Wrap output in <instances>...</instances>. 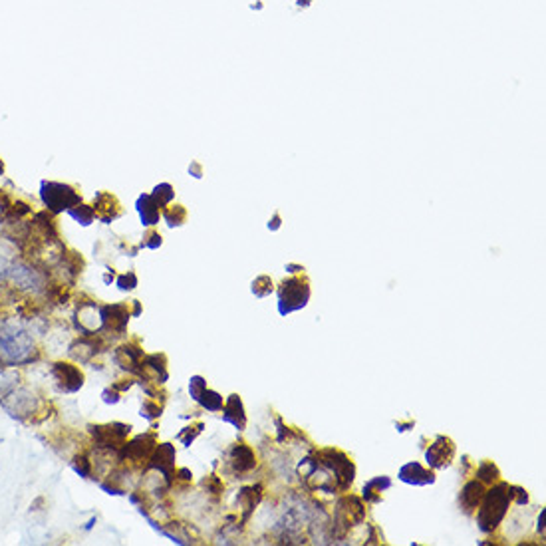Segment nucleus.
<instances>
[{
	"instance_id": "1",
	"label": "nucleus",
	"mask_w": 546,
	"mask_h": 546,
	"mask_svg": "<svg viewBox=\"0 0 546 546\" xmlns=\"http://www.w3.org/2000/svg\"><path fill=\"white\" fill-rule=\"evenodd\" d=\"M298 475L314 492H346L356 481V463L342 449L324 447L302 459Z\"/></svg>"
},
{
	"instance_id": "2",
	"label": "nucleus",
	"mask_w": 546,
	"mask_h": 546,
	"mask_svg": "<svg viewBox=\"0 0 546 546\" xmlns=\"http://www.w3.org/2000/svg\"><path fill=\"white\" fill-rule=\"evenodd\" d=\"M510 485L505 483L503 479L492 483L491 487H487V491L483 494V501L479 505V509L475 512L477 516V527L483 534H491L494 532L499 525L505 520L507 512L510 507Z\"/></svg>"
},
{
	"instance_id": "3",
	"label": "nucleus",
	"mask_w": 546,
	"mask_h": 546,
	"mask_svg": "<svg viewBox=\"0 0 546 546\" xmlns=\"http://www.w3.org/2000/svg\"><path fill=\"white\" fill-rule=\"evenodd\" d=\"M276 294H278V314L280 316H288L292 312L306 308L310 302V280L306 274H292L288 278H284L278 286H276Z\"/></svg>"
},
{
	"instance_id": "4",
	"label": "nucleus",
	"mask_w": 546,
	"mask_h": 546,
	"mask_svg": "<svg viewBox=\"0 0 546 546\" xmlns=\"http://www.w3.org/2000/svg\"><path fill=\"white\" fill-rule=\"evenodd\" d=\"M365 507L362 497L356 494H342L336 503L334 510V536L344 538L354 527L364 525Z\"/></svg>"
},
{
	"instance_id": "5",
	"label": "nucleus",
	"mask_w": 546,
	"mask_h": 546,
	"mask_svg": "<svg viewBox=\"0 0 546 546\" xmlns=\"http://www.w3.org/2000/svg\"><path fill=\"white\" fill-rule=\"evenodd\" d=\"M40 199L46 205L48 213L58 215L62 211H68L82 203L80 193L73 189L72 185L66 183H54V181H42L40 185Z\"/></svg>"
},
{
	"instance_id": "6",
	"label": "nucleus",
	"mask_w": 546,
	"mask_h": 546,
	"mask_svg": "<svg viewBox=\"0 0 546 546\" xmlns=\"http://www.w3.org/2000/svg\"><path fill=\"white\" fill-rule=\"evenodd\" d=\"M131 425L129 423H121V421H113L108 425H88V431L93 437V445L97 451H106V453H117L121 449V445L128 441L129 433H131Z\"/></svg>"
},
{
	"instance_id": "7",
	"label": "nucleus",
	"mask_w": 546,
	"mask_h": 546,
	"mask_svg": "<svg viewBox=\"0 0 546 546\" xmlns=\"http://www.w3.org/2000/svg\"><path fill=\"white\" fill-rule=\"evenodd\" d=\"M155 445H157V433H155V427H151V431L133 437L129 443L126 441L121 445V449L117 451V461L143 467L147 461H149V457L153 453Z\"/></svg>"
},
{
	"instance_id": "8",
	"label": "nucleus",
	"mask_w": 546,
	"mask_h": 546,
	"mask_svg": "<svg viewBox=\"0 0 546 546\" xmlns=\"http://www.w3.org/2000/svg\"><path fill=\"white\" fill-rule=\"evenodd\" d=\"M143 356H145V350L137 338H133V340H129V342L113 350L115 365H119L123 371H128L131 376H137V378H141V374H143V365H141Z\"/></svg>"
},
{
	"instance_id": "9",
	"label": "nucleus",
	"mask_w": 546,
	"mask_h": 546,
	"mask_svg": "<svg viewBox=\"0 0 546 546\" xmlns=\"http://www.w3.org/2000/svg\"><path fill=\"white\" fill-rule=\"evenodd\" d=\"M175 459H177V451L171 443H159L155 445L153 453L149 457V461L145 463L143 471H157V473L167 481V485H173V477H175Z\"/></svg>"
},
{
	"instance_id": "10",
	"label": "nucleus",
	"mask_w": 546,
	"mask_h": 546,
	"mask_svg": "<svg viewBox=\"0 0 546 546\" xmlns=\"http://www.w3.org/2000/svg\"><path fill=\"white\" fill-rule=\"evenodd\" d=\"M225 459H227V469L231 471L233 475H244V473H251L253 469H256L258 465V457H256V451L244 441H237L229 447V451L225 453Z\"/></svg>"
},
{
	"instance_id": "11",
	"label": "nucleus",
	"mask_w": 546,
	"mask_h": 546,
	"mask_svg": "<svg viewBox=\"0 0 546 546\" xmlns=\"http://www.w3.org/2000/svg\"><path fill=\"white\" fill-rule=\"evenodd\" d=\"M457 447L455 441L447 435H437L433 439V443L425 449V461L433 471H441V469H449L453 465L455 459Z\"/></svg>"
},
{
	"instance_id": "12",
	"label": "nucleus",
	"mask_w": 546,
	"mask_h": 546,
	"mask_svg": "<svg viewBox=\"0 0 546 546\" xmlns=\"http://www.w3.org/2000/svg\"><path fill=\"white\" fill-rule=\"evenodd\" d=\"M100 316H102V332H108L113 336H123L128 330L131 312H129L128 302H119V304L100 306Z\"/></svg>"
},
{
	"instance_id": "13",
	"label": "nucleus",
	"mask_w": 546,
	"mask_h": 546,
	"mask_svg": "<svg viewBox=\"0 0 546 546\" xmlns=\"http://www.w3.org/2000/svg\"><path fill=\"white\" fill-rule=\"evenodd\" d=\"M52 376L58 382V387L66 393H76L84 385V374L78 365L70 362H58L52 365Z\"/></svg>"
},
{
	"instance_id": "14",
	"label": "nucleus",
	"mask_w": 546,
	"mask_h": 546,
	"mask_svg": "<svg viewBox=\"0 0 546 546\" xmlns=\"http://www.w3.org/2000/svg\"><path fill=\"white\" fill-rule=\"evenodd\" d=\"M485 491H487V485L481 483L479 479H471L463 485V489L459 492V509L463 510V514L473 516L483 501Z\"/></svg>"
},
{
	"instance_id": "15",
	"label": "nucleus",
	"mask_w": 546,
	"mask_h": 546,
	"mask_svg": "<svg viewBox=\"0 0 546 546\" xmlns=\"http://www.w3.org/2000/svg\"><path fill=\"white\" fill-rule=\"evenodd\" d=\"M398 477H400L401 483H405V485H413V487H427V485H433V483L437 481L435 471H433L431 467L425 469V467H423L421 463H417V461H409V463H405V465L400 469Z\"/></svg>"
},
{
	"instance_id": "16",
	"label": "nucleus",
	"mask_w": 546,
	"mask_h": 546,
	"mask_svg": "<svg viewBox=\"0 0 546 546\" xmlns=\"http://www.w3.org/2000/svg\"><path fill=\"white\" fill-rule=\"evenodd\" d=\"M143 374L141 380H149V382H157L163 385L169 380V371H167V356L163 352H155V354H145L143 360Z\"/></svg>"
},
{
	"instance_id": "17",
	"label": "nucleus",
	"mask_w": 546,
	"mask_h": 546,
	"mask_svg": "<svg viewBox=\"0 0 546 546\" xmlns=\"http://www.w3.org/2000/svg\"><path fill=\"white\" fill-rule=\"evenodd\" d=\"M91 207H93L95 218L102 220V222H106V225H109L111 220H115V218L121 215V205H119V201L115 199L111 193H108V191L97 193Z\"/></svg>"
},
{
	"instance_id": "18",
	"label": "nucleus",
	"mask_w": 546,
	"mask_h": 546,
	"mask_svg": "<svg viewBox=\"0 0 546 546\" xmlns=\"http://www.w3.org/2000/svg\"><path fill=\"white\" fill-rule=\"evenodd\" d=\"M222 421L225 423H231L237 431H244L246 427V413H244V405L238 393H231L225 405H222Z\"/></svg>"
},
{
	"instance_id": "19",
	"label": "nucleus",
	"mask_w": 546,
	"mask_h": 546,
	"mask_svg": "<svg viewBox=\"0 0 546 546\" xmlns=\"http://www.w3.org/2000/svg\"><path fill=\"white\" fill-rule=\"evenodd\" d=\"M262 485H251V487H242L237 494V505L240 512H242V523H246L251 518V514L255 512V509L260 505L262 501Z\"/></svg>"
},
{
	"instance_id": "20",
	"label": "nucleus",
	"mask_w": 546,
	"mask_h": 546,
	"mask_svg": "<svg viewBox=\"0 0 546 546\" xmlns=\"http://www.w3.org/2000/svg\"><path fill=\"white\" fill-rule=\"evenodd\" d=\"M391 487V479L387 475H380L369 479L362 489V499L369 505H380L383 501V492Z\"/></svg>"
},
{
	"instance_id": "21",
	"label": "nucleus",
	"mask_w": 546,
	"mask_h": 546,
	"mask_svg": "<svg viewBox=\"0 0 546 546\" xmlns=\"http://www.w3.org/2000/svg\"><path fill=\"white\" fill-rule=\"evenodd\" d=\"M135 207H137V213L141 217L143 227H153V225L159 222V218H161V207L157 205V201L153 199L151 195H141L137 199V203H135Z\"/></svg>"
},
{
	"instance_id": "22",
	"label": "nucleus",
	"mask_w": 546,
	"mask_h": 546,
	"mask_svg": "<svg viewBox=\"0 0 546 546\" xmlns=\"http://www.w3.org/2000/svg\"><path fill=\"white\" fill-rule=\"evenodd\" d=\"M475 479H479L481 483H485L487 487H491L492 483L501 481V469L492 463L491 459H483V461L475 467Z\"/></svg>"
},
{
	"instance_id": "23",
	"label": "nucleus",
	"mask_w": 546,
	"mask_h": 546,
	"mask_svg": "<svg viewBox=\"0 0 546 546\" xmlns=\"http://www.w3.org/2000/svg\"><path fill=\"white\" fill-rule=\"evenodd\" d=\"M197 403H199L205 411H209V413L222 411V405H225L222 395H220L218 391H215V389H209V387H205V389H203V393L199 395Z\"/></svg>"
},
{
	"instance_id": "24",
	"label": "nucleus",
	"mask_w": 546,
	"mask_h": 546,
	"mask_svg": "<svg viewBox=\"0 0 546 546\" xmlns=\"http://www.w3.org/2000/svg\"><path fill=\"white\" fill-rule=\"evenodd\" d=\"M161 217L165 218V222L175 229V227H183L187 222V209L183 205H171V207H165L161 211Z\"/></svg>"
},
{
	"instance_id": "25",
	"label": "nucleus",
	"mask_w": 546,
	"mask_h": 546,
	"mask_svg": "<svg viewBox=\"0 0 546 546\" xmlns=\"http://www.w3.org/2000/svg\"><path fill=\"white\" fill-rule=\"evenodd\" d=\"M274 290H276V288H274V280L268 276V274H260V276H256L255 280H253V284H251V292L255 294L256 298H266V296H270Z\"/></svg>"
},
{
	"instance_id": "26",
	"label": "nucleus",
	"mask_w": 546,
	"mask_h": 546,
	"mask_svg": "<svg viewBox=\"0 0 546 546\" xmlns=\"http://www.w3.org/2000/svg\"><path fill=\"white\" fill-rule=\"evenodd\" d=\"M68 213H70V217H72L73 220H78L82 227H88V225H91V222H93V218H95L93 207H90V205H82V203H78L76 207L68 209Z\"/></svg>"
},
{
	"instance_id": "27",
	"label": "nucleus",
	"mask_w": 546,
	"mask_h": 546,
	"mask_svg": "<svg viewBox=\"0 0 546 546\" xmlns=\"http://www.w3.org/2000/svg\"><path fill=\"white\" fill-rule=\"evenodd\" d=\"M139 415H141L143 419H147L149 423H153V421H157V419L163 415V405H161L159 401L149 400V398H147V400L141 403Z\"/></svg>"
},
{
	"instance_id": "28",
	"label": "nucleus",
	"mask_w": 546,
	"mask_h": 546,
	"mask_svg": "<svg viewBox=\"0 0 546 546\" xmlns=\"http://www.w3.org/2000/svg\"><path fill=\"white\" fill-rule=\"evenodd\" d=\"M203 429H205V423L203 421H197L193 425H187V427H183L181 431L177 433V441H181L185 447H191V443L203 433Z\"/></svg>"
},
{
	"instance_id": "29",
	"label": "nucleus",
	"mask_w": 546,
	"mask_h": 546,
	"mask_svg": "<svg viewBox=\"0 0 546 546\" xmlns=\"http://www.w3.org/2000/svg\"><path fill=\"white\" fill-rule=\"evenodd\" d=\"M151 197L157 201V205H159V207H161V211H163L165 207H167L171 201L175 199V189H173L169 183H161V185H157V187L153 189Z\"/></svg>"
},
{
	"instance_id": "30",
	"label": "nucleus",
	"mask_w": 546,
	"mask_h": 546,
	"mask_svg": "<svg viewBox=\"0 0 546 546\" xmlns=\"http://www.w3.org/2000/svg\"><path fill=\"white\" fill-rule=\"evenodd\" d=\"M72 469L80 475L82 479H90L91 469H93V463L90 461V457L88 455H76L72 459Z\"/></svg>"
},
{
	"instance_id": "31",
	"label": "nucleus",
	"mask_w": 546,
	"mask_h": 546,
	"mask_svg": "<svg viewBox=\"0 0 546 546\" xmlns=\"http://www.w3.org/2000/svg\"><path fill=\"white\" fill-rule=\"evenodd\" d=\"M115 284H117V288H119V290L131 292V290H135V288H137V284H139V278H137V274L133 272V270H128V272L115 276Z\"/></svg>"
},
{
	"instance_id": "32",
	"label": "nucleus",
	"mask_w": 546,
	"mask_h": 546,
	"mask_svg": "<svg viewBox=\"0 0 546 546\" xmlns=\"http://www.w3.org/2000/svg\"><path fill=\"white\" fill-rule=\"evenodd\" d=\"M201 487L209 492V494H215V497H220V494L225 492V483L220 481V477H217V475H209V477H205V479L201 481Z\"/></svg>"
},
{
	"instance_id": "33",
	"label": "nucleus",
	"mask_w": 546,
	"mask_h": 546,
	"mask_svg": "<svg viewBox=\"0 0 546 546\" xmlns=\"http://www.w3.org/2000/svg\"><path fill=\"white\" fill-rule=\"evenodd\" d=\"M163 244V238H161V235L157 233V231H153V229H149L145 233V237H143V240H141V249H149V251H157L159 246Z\"/></svg>"
},
{
	"instance_id": "34",
	"label": "nucleus",
	"mask_w": 546,
	"mask_h": 546,
	"mask_svg": "<svg viewBox=\"0 0 546 546\" xmlns=\"http://www.w3.org/2000/svg\"><path fill=\"white\" fill-rule=\"evenodd\" d=\"M205 387H207V380L203 376H193L189 380V395H191V400H199V395L203 393Z\"/></svg>"
},
{
	"instance_id": "35",
	"label": "nucleus",
	"mask_w": 546,
	"mask_h": 546,
	"mask_svg": "<svg viewBox=\"0 0 546 546\" xmlns=\"http://www.w3.org/2000/svg\"><path fill=\"white\" fill-rule=\"evenodd\" d=\"M510 501L516 503V505H520V507H525V505L530 503V494H528V491L525 487L510 485Z\"/></svg>"
},
{
	"instance_id": "36",
	"label": "nucleus",
	"mask_w": 546,
	"mask_h": 546,
	"mask_svg": "<svg viewBox=\"0 0 546 546\" xmlns=\"http://www.w3.org/2000/svg\"><path fill=\"white\" fill-rule=\"evenodd\" d=\"M191 483H193V473H191L189 469H185V467L175 469L173 485H183V487H187V485H191ZM173 485H171V487H173Z\"/></svg>"
},
{
	"instance_id": "37",
	"label": "nucleus",
	"mask_w": 546,
	"mask_h": 546,
	"mask_svg": "<svg viewBox=\"0 0 546 546\" xmlns=\"http://www.w3.org/2000/svg\"><path fill=\"white\" fill-rule=\"evenodd\" d=\"M102 400H104V403H108V405H115V403H119V400H121V391H117L113 385L106 387L102 391Z\"/></svg>"
},
{
	"instance_id": "38",
	"label": "nucleus",
	"mask_w": 546,
	"mask_h": 546,
	"mask_svg": "<svg viewBox=\"0 0 546 546\" xmlns=\"http://www.w3.org/2000/svg\"><path fill=\"white\" fill-rule=\"evenodd\" d=\"M367 528H369V536H367L365 544H382L383 534H378V527L376 525H367Z\"/></svg>"
},
{
	"instance_id": "39",
	"label": "nucleus",
	"mask_w": 546,
	"mask_h": 546,
	"mask_svg": "<svg viewBox=\"0 0 546 546\" xmlns=\"http://www.w3.org/2000/svg\"><path fill=\"white\" fill-rule=\"evenodd\" d=\"M393 425H395V429H398L400 433H405V431H409V429L415 427V419H409V421H395Z\"/></svg>"
},
{
	"instance_id": "40",
	"label": "nucleus",
	"mask_w": 546,
	"mask_h": 546,
	"mask_svg": "<svg viewBox=\"0 0 546 546\" xmlns=\"http://www.w3.org/2000/svg\"><path fill=\"white\" fill-rule=\"evenodd\" d=\"M133 383H135V382H133L131 378H126V380H117V382L113 383V387H115L117 391H121V393H123V391H128Z\"/></svg>"
},
{
	"instance_id": "41",
	"label": "nucleus",
	"mask_w": 546,
	"mask_h": 546,
	"mask_svg": "<svg viewBox=\"0 0 546 546\" xmlns=\"http://www.w3.org/2000/svg\"><path fill=\"white\" fill-rule=\"evenodd\" d=\"M128 304H129V312H131V316H133V318H135V316H139V314L143 312V306H141V302H139V300H129Z\"/></svg>"
},
{
	"instance_id": "42",
	"label": "nucleus",
	"mask_w": 546,
	"mask_h": 546,
	"mask_svg": "<svg viewBox=\"0 0 546 546\" xmlns=\"http://www.w3.org/2000/svg\"><path fill=\"white\" fill-rule=\"evenodd\" d=\"M284 268H286V272L288 274H304V270H306V266H302V264H294V262H288Z\"/></svg>"
},
{
	"instance_id": "43",
	"label": "nucleus",
	"mask_w": 546,
	"mask_h": 546,
	"mask_svg": "<svg viewBox=\"0 0 546 546\" xmlns=\"http://www.w3.org/2000/svg\"><path fill=\"white\" fill-rule=\"evenodd\" d=\"M280 227H282V218L278 213H274V217L268 220V231H278Z\"/></svg>"
},
{
	"instance_id": "44",
	"label": "nucleus",
	"mask_w": 546,
	"mask_h": 546,
	"mask_svg": "<svg viewBox=\"0 0 546 546\" xmlns=\"http://www.w3.org/2000/svg\"><path fill=\"white\" fill-rule=\"evenodd\" d=\"M189 173H191L193 177H197V179H201V177H203V169H201L199 163H191V165H189Z\"/></svg>"
},
{
	"instance_id": "45",
	"label": "nucleus",
	"mask_w": 546,
	"mask_h": 546,
	"mask_svg": "<svg viewBox=\"0 0 546 546\" xmlns=\"http://www.w3.org/2000/svg\"><path fill=\"white\" fill-rule=\"evenodd\" d=\"M104 282H106V284L115 282V270H113V268H108V270H106V274H104Z\"/></svg>"
},
{
	"instance_id": "46",
	"label": "nucleus",
	"mask_w": 546,
	"mask_h": 546,
	"mask_svg": "<svg viewBox=\"0 0 546 546\" xmlns=\"http://www.w3.org/2000/svg\"><path fill=\"white\" fill-rule=\"evenodd\" d=\"M544 514L546 510H540V516H538V532H540V536H544Z\"/></svg>"
},
{
	"instance_id": "47",
	"label": "nucleus",
	"mask_w": 546,
	"mask_h": 546,
	"mask_svg": "<svg viewBox=\"0 0 546 546\" xmlns=\"http://www.w3.org/2000/svg\"><path fill=\"white\" fill-rule=\"evenodd\" d=\"M93 525H95V516H93V518H91L90 523L86 525V530H91V528H93Z\"/></svg>"
},
{
	"instance_id": "48",
	"label": "nucleus",
	"mask_w": 546,
	"mask_h": 546,
	"mask_svg": "<svg viewBox=\"0 0 546 546\" xmlns=\"http://www.w3.org/2000/svg\"><path fill=\"white\" fill-rule=\"evenodd\" d=\"M4 173V163H2V159H0V175Z\"/></svg>"
}]
</instances>
